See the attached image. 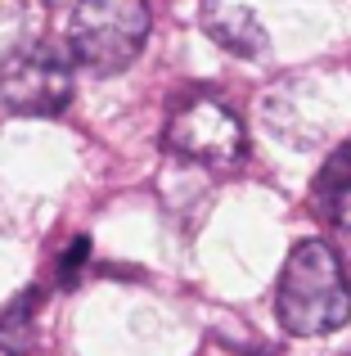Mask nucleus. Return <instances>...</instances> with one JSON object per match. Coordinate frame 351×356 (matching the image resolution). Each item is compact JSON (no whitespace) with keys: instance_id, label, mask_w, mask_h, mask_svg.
I'll return each instance as SVG.
<instances>
[{"instance_id":"nucleus-10","label":"nucleus","mask_w":351,"mask_h":356,"mask_svg":"<svg viewBox=\"0 0 351 356\" xmlns=\"http://www.w3.org/2000/svg\"><path fill=\"white\" fill-rule=\"evenodd\" d=\"M41 5H45V9H77L81 0H41Z\"/></svg>"},{"instance_id":"nucleus-12","label":"nucleus","mask_w":351,"mask_h":356,"mask_svg":"<svg viewBox=\"0 0 351 356\" xmlns=\"http://www.w3.org/2000/svg\"><path fill=\"white\" fill-rule=\"evenodd\" d=\"M0 356H14V352H9V348H0Z\"/></svg>"},{"instance_id":"nucleus-9","label":"nucleus","mask_w":351,"mask_h":356,"mask_svg":"<svg viewBox=\"0 0 351 356\" xmlns=\"http://www.w3.org/2000/svg\"><path fill=\"white\" fill-rule=\"evenodd\" d=\"M90 261V239L86 235H77V239H68V248L59 252V261H54V275H59V284H77V275H81V266Z\"/></svg>"},{"instance_id":"nucleus-4","label":"nucleus","mask_w":351,"mask_h":356,"mask_svg":"<svg viewBox=\"0 0 351 356\" xmlns=\"http://www.w3.org/2000/svg\"><path fill=\"white\" fill-rule=\"evenodd\" d=\"M72 99V54L54 41H23L0 63V104L23 118H54Z\"/></svg>"},{"instance_id":"nucleus-13","label":"nucleus","mask_w":351,"mask_h":356,"mask_svg":"<svg viewBox=\"0 0 351 356\" xmlns=\"http://www.w3.org/2000/svg\"><path fill=\"white\" fill-rule=\"evenodd\" d=\"M347 356H351V352H347Z\"/></svg>"},{"instance_id":"nucleus-6","label":"nucleus","mask_w":351,"mask_h":356,"mask_svg":"<svg viewBox=\"0 0 351 356\" xmlns=\"http://www.w3.org/2000/svg\"><path fill=\"white\" fill-rule=\"evenodd\" d=\"M316 203L325 208V217L334 221L343 235H351V145L338 149L325 163V172H320V181H316Z\"/></svg>"},{"instance_id":"nucleus-2","label":"nucleus","mask_w":351,"mask_h":356,"mask_svg":"<svg viewBox=\"0 0 351 356\" xmlns=\"http://www.w3.org/2000/svg\"><path fill=\"white\" fill-rule=\"evenodd\" d=\"M149 27V0H81L68 18V54L95 77H113L140 59Z\"/></svg>"},{"instance_id":"nucleus-5","label":"nucleus","mask_w":351,"mask_h":356,"mask_svg":"<svg viewBox=\"0 0 351 356\" xmlns=\"http://www.w3.org/2000/svg\"><path fill=\"white\" fill-rule=\"evenodd\" d=\"M203 27H207V36L221 45V50L239 54V59H257V54H266V27H262V18H257L248 5L212 0V5L203 9Z\"/></svg>"},{"instance_id":"nucleus-7","label":"nucleus","mask_w":351,"mask_h":356,"mask_svg":"<svg viewBox=\"0 0 351 356\" xmlns=\"http://www.w3.org/2000/svg\"><path fill=\"white\" fill-rule=\"evenodd\" d=\"M41 307H45V289H23L14 302L0 312V348L9 352H27L36 348V321H41Z\"/></svg>"},{"instance_id":"nucleus-1","label":"nucleus","mask_w":351,"mask_h":356,"mask_svg":"<svg viewBox=\"0 0 351 356\" xmlns=\"http://www.w3.org/2000/svg\"><path fill=\"white\" fill-rule=\"evenodd\" d=\"M275 321L293 339H325L351 321V275L325 239L293 243L275 284Z\"/></svg>"},{"instance_id":"nucleus-11","label":"nucleus","mask_w":351,"mask_h":356,"mask_svg":"<svg viewBox=\"0 0 351 356\" xmlns=\"http://www.w3.org/2000/svg\"><path fill=\"white\" fill-rule=\"evenodd\" d=\"M252 356H275V352H266V348H262V352H252Z\"/></svg>"},{"instance_id":"nucleus-3","label":"nucleus","mask_w":351,"mask_h":356,"mask_svg":"<svg viewBox=\"0 0 351 356\" xmlns=\"http://www.w3.org/2000/svg\"><path fill=\"white\" fill-rule=\"evenodd\" d=\"M162 145L171 149L185 163L212 167V172H225V167H239L248 154V131L239 113L225 104V99L207 95V90H194V95L176 99L167 127H162Z\"/></svg>"},{"instance_id":"nucleus-8","label":"nucleus","mask_w":351,"mask_h":356,"mask_svg":"<svg viewBox=\"0 0 351 356\" xmlns=\"http://www.w3.org/2000/svg\"><path fill=\"white\" fill-rule=\"evenodd\" d=\"M23 23H27L23 0H0V63L23 45V36H18V32H23Z\"/></svg>"}]
</instances>
